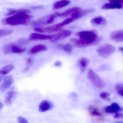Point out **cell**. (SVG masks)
I'll return each mask as SVG.
<instances>
[{"label":"cell","instance_id":"cell-16","mask_svg":"<svg viewBox=\"0 0 123 123\" xmlns=\"http://www.w3.org/2000/svg\"><path fill=\"white\" fill-rule=\"evenodd\" d=\"M123 6L120 3H107L103 4L102 6V8L104 10L108 9H121Z\"/></svg>","mask_w":123,"mask_h":123},{"label":"cell","instance_id":"cell-18","mask_svg":"<svg viewBox=\"0 0 123 123\" xmlns=\"http://www.w3.org/2000/svg\"><path fill=\"white\" fill-rule=\"evenodd\" d=\"M89 63V60L86 58H82L79 60L78 64L81 72L83 73L85 71Z\"/></svg>","mask_w":123,"mask_h":123},{"label":"cell","instance_id":"cell-5","mask_svg":"<svg viewBox=\"0 0 123 123\" xmlns=\"http://www.w3.org/2000/svg\"><path fill=\"white\" fill-rule=\"evenodd\" d=\"M71 31L70 30H62L57 34L52 35V38L51 41L53 42H58L68 37L71 35Z\"/></svg>","mask_w":123,"mask_h":123},{"label":"cell","instance_id":"cell-13","mask_svg":"<svg viewBox=\"0 0 123 123\" xmlns=\"http://www.w3.org/2000/svg\"><path fill=\"white\" fill-rule=\"evenodd\" d=\"M71 3L70 0H60L53 4V9L55 10L59 9L69 5Z\"/></svg>","mask_w":123,"mask_h":123},{"label":"cell","instance_id":"cell-32","mask_svg":"<svg viewBox=\"0 0 123 123\" xmlns=\"http://www.w3.org/2000/svg\"><path fill=\"white\" fill-rule=\"evenodd\" d=\"M28 42V40L24 39V38H22V39H19L18 41V43H19V44H26Z\"/></svg>","mask_w":123,"mask_h":123},{"label":"cell","instance_id":"cell-30","mask_svg":"<svg viewBox=\"0 0 123 123\" xmlns=\"http://www.w3.org/2000/svg\"><path fill=\"white\" fill-rule=\"evenodd\" d=\"M110 95V94L109 92H101L99 94L100 98L103 99L107 100L108 101H109V99H110L109 98Z\"/></svg>","mask_w":123,"mask_h":123},{"label":"cell","instance_id":"cell-25","mask_svg":"<svg viewBox=\"0 0 123 123\" xmlns=\"http://www.w3.org/2000/svg\"><path fill=\"white\" fill-rule=\"evenodd\" d=\"M116 92L120 96L123 97V84L118 83L115 86Z\"/></svg>","mask_w":123,"mask_h":123},{"label":"cell","instance_id":"cell-6","mask_svg":"<svg viewBox=\"0 0 123 123\" xmlns=\"http://www.w3.org/2000/svg\"><path fill=\"white\" fill-rule=\"evenodd\" d=\"M62 27H60L57 25V24L53 26L47 27L45 28H40V27H35L34 28V31L37 32H41V33H53L57 32L60 31Z\"/></svg>","mask_w":123,"mask_h":123},{"label":"cell","instance_id":"cell-20","mask_svg":"<svg viewBox=\"0 0 123 123\" xmlns=\"http://www.w3.org/2000/svg\"><path fill=\"white\" fill-rule=\"evenodd\" d=\"M14 68V66L12 64L6 65L2 67L0 70V74L2 75L8 74Z\"/></svg>","mask_w":123,"mask_h":123},{"label":"cell","instance_id":"cell-14","mask_svg":"<svg viewBox=\"0 0 123 123\" xmlns=\"http://www.w3.org/2000/svg\"><path fill=\"white\" fill-rule=\"evenodd\" d=\"M91 23L93 25H103L106 24L107 23V21L104 18L101 16L96 17L92 19L91 21Z\"/></svg>","mask_w":123,"mask_h":123},{"label":"cell","instance_id":"cell-10","mask_svg":"<svg viewBox=\"0 0 123 123\" xmlns=\"http://www.w3.org/2000/svg\"><path fill=\"white\" fill-rule=\"evenodd\" d=\"M110 37L111 40L116 42H123V30H117L110 33Z\"/></svg>","mask_w":123,"mask_h":123},{"label":"cell","instance_id":"cell-12","mask_svg":"<svg viewBox=\"0 0 123 123\" xmlns=\"http://www.w3.org/2000/svg\"><path fill=\"white\" fill-rule=\"evenodd\" d=\"M47 49V47L44 45L39 44L35 45L29 50V53L34 54L40 52H44Z\"/></svg>","mask_w":123,"mask_h":123},{"label":"cell","instance_id":"cell-4","mask_svg":"<svg viewBox=\"0 0 123 123\" xmlns=\"http://www.w3.org/2000/svg\"><path fill=\"white\" fill-rule=\"evenodd\" d=\"M116 49L115 47L110 44H105L99 47L97 50L99 56L104 58H107L112 55Z\"/></svg>","mask_w":123,"mask_h":123},{"label":"cell","instance_id":"cell-3","mask_svg":"<svg viewBox=\"0 0 123 123\" xmlns=\"http://www.w3.org/2000/svg\"><path fill=\"white\" fill-rule=\"evenodd\" d=\"M87 77L92 84L96 87L102 89L104 87V82L91 69H90L88 71Z\"/></svg>","mask_w":123,"mask_h":123},{"label":"cell","instance_id":"cell-23","mask_svg":"<svg viewBox=\"0 0 123 123\" xmlns=\"http://www.w3.org/2000/svg\"><path fill=\"white\" fill-rule=\"evenodd\" d=\"M12 53H21L25 52L26 49L25 48H22L19 46L15 44H12Z\"/></svg>","mask_w":123,"mask_h":123},{"label":"cell","instance_id":"cell-37","mask_svg":"<svg viewBox=\"0 0 123 123\" xmlns=\"http://www.w3.org/2000/svg\"><path fill=\"white\" fill-rule=\"evenodd\" d=\"M29 67H26V68H25L24 71L25 72L29 70Z\"/></svg>","mask_w":123,"mask_h":123},{"label":"cell","instance_id":"cell-9","mask_svg":"<svg viewBox=\"0 0 123 123\" xmlns=\"http://www.w3.org/2000/svg\"><path fill=\"white\" fill-rule=\"evenodd\" d=\"M13 82V78L12 76H6L4 77L3 81L0 86L1 92H5L11 86Z\"/></svg>","mask_w":123,"mask_h":123},{"label":"cell","instance_id":"cell-26","mask_svg":"<svg viewBox=\"0 0 123 123\" xmlns=\"http://www.w3.org/2000/svg\"><path fill=\"white\" fill-rule=\"evenodd\" d=\"M12 44L6 45L3 47V51L4 53L6 55L12 54Z\"/></svg>","mask_w":123,"mask_h":123},{"label":"cell","instance_id":"cell-22","mask_svg":"<svg viewBox=\"0 0 123 123\" xmlns=\"http://www.w3.org/2000/svg\"><path fill=\"white\" fill-rule=\"evenodd\" d=\"M21 12H25V13H31L30 11L25 9H10L8 10L6 16H9L11 14H15L18 13H21Z\"/></svg>","mask_w":123,"mask_h":123},{"label":"cell","instance_id":"cell-38","mask_svg":"<svg viewBox=\"0 0 123 123\" xmlns=\"http://www.w3.org/2000/svg\"><path fill=\"white\" fill-rule=\"evenodd\" d=\"M119 50L120 51L123 52V47H120L119 48Z\"/></svg>","mask_w":123,"mask_h":123},{"label":"cell","instance_id":"cell-19","mask_svg":"<svg viewBox=\"0 0 123 123\" xmlns=\"http://www.w3.org/2000/svg\"><path fill=\"white\" fill-rule=\"evenodd\" d=\"M70 40L72 44L77 47L79 48H84L87 47L86 45L79 39L71 38Z\"/></svg>","mask_w":123,"mask_h":123},{"label":"cell","instance_id":"cell-27","mask_svg":"<svg viewBox=\"0 0 123 123\" xmlns=\"http://www.w3.org/2000/svg\"><path fill=\"white\" fill-rule=\"evenodd\" d=\"M13 32L11 30L1 29L0 30V37L10 35Z\"/></svg>","mask_w":123,"mask_h":123},{"label":"cell","instance_id":"cell-31","mask_svg":"<svg viewBox=\"0 0 123 123\" xmlns=\"http://www.w3.org/2000/svg\"><path fill=\"white\" fill-rule=\"evenodd\" d=\"M18 121L19 123H29L26 119L22 117H18Z\"/></svg>","mask_w":123,"mask_h":123},{"label":"cell","instance_id":"cell-28","mask_svg":"<svg viewBox=\"0 0 123 123\" xmlns=\"http://www.w3.org/2000/svg\"><path fill=\"white\" fill-rule=\"evenodd\" d=\"M74 19L72 18H68L66 20H64L61 23L59 24H57V25L60 27H63V26L66 25L68 24L69 23L73 22L74 21Z\"/></svg>","mask_w":123,"mask_h":123},{"label":"cell","instance_id":"cell-29","mask_svg":"<svg viewBox=\"0 0 123 123\" xmlns=\"http://www.w3.org/2000/svg\"><path fill=\"white\" fill-rule=\"evenodd\" d=\"M64 50L68 53H70L72 52L73 50V48L71 44L67 43L64 46Z\"/></svg>","mask_w":123,"mask_h":123},{"label":"cell","instance_id":"cell-1","mask_svg":"<svg viewBox=\"0 0 123 123\" xmlns=\"http://www.w3.org/2000/svg\"><path fill=\"white\" fill-rule=\"evenodd\" d=\"M32 16L29 13L21 12L15 14L8 18H4L2 20V22L5 25L16 26L25 24L32 18Z\"/></svg>","mask_w":123,"mask_h":123},{"label":"cell","instance_id":"cell-8","mask_svg":"<svg viewBox=\"0 0 123 123\" xmlns=\"http://www.w3.org/2000/svg\"><path fill=\"white\" fill-rule=\"evenodd\" d=\"M52 38V35H48L38 33H32L29 37V41H37L40 40H51Z\"/></svg>","mask_w":123,"mask_h":123},{"label":"cell","instance_id":"cell-39","mask_svg":"<svg viewBox=\"0 0 123 123\" xmlns=\"http://www.w3.org/2000/svg\"><path fill=\"white\" fill-rule=\"evenodd\" d=\"M115 123H123V121H119V122H116Z\"/></svg>","mask_w":123,"mask_h":123},{"label":"cell","instance_id":"cell-33","mask_svg":"<svg viewBox=\"0 0 123 123\" xmlns=\"http://www.w3.org/2000/svg\"><path fill=\"white\" fill-rule=\"evenodd\" d=\"M114 118L116 119H123V113H116L114 117Z\"/></svg>","mask_w":123,"mask_h":123},{"label":"cell","instance_id":"cell-11","mask_svg":"<svg viewBox=\"0 0 123 123\" xmlns=\"http://www.w3.org/2000/svg\"><path fill=\"white\" fill-rule=\"evenodd\" d=\"M52 104L48 100L42 101L39 105V112H43L51 110L53 108Z\"/></svg>","mask_w":123,"mask_h":123},{"label":"cell","instance_id":"cell-24","mask_svg":"<svg viewBox=\"0 0 123 123\" xmlns=\"http://www.w3.org/2000/svg\"><path fill=\"white\" fill-rule=\"evenodd\" d=\"M94 12V9L92 8L87 9H84V10L82 9L78 14V19L84 16L89 14L92 13Z\"/></svg>","mask_w":123,"mask_h":123},{"label":"cell","instance_id":"cell-17","mask_svg":"<svg viewBox=\"0 0 123 123\" xmlns=\"http://www.w3.org/2000/svg\"><path fill=\"white\" fill-rule=\"evenodd\" d=\"M120 110L119 105L116 103H113L111 105L106 107L105 108V111L108 113L117 112Z\"/></svg>","mask_w":123,"mask_h":123},{"label":"cell","instance_id":"cell-35","mask_svg":"<svg viewBox=\"0 0 123 123\" xmlns=\"http://www.w3.org/2000/svg\"><path fill=\"white\" fill-rule=\"evenodd\" d=\"M110 2L112 3H123V0H110Z\"/></svg>","mask_w":123,"mask_h":123},{"label":"cell","instance_id":"cell-36","mask_svg":"<svg viewBox=\"0 0 123 123\" xmlns=\"http://www.w3.org/2000/svg\"><path fill=\"white\" fill-rule=\"evenodd\" d=\"M32 61V58L31 57H29L27 60V63L28 64H30Z\"/></svg>","mask_w":123,"mask_h":123},{"label":"cell","instance_id":"cell-7","mask_svg":"<svg viewBox=\"0 0 123 123\" xmlns=\"http://www.w3.org/2000/svg\"><path fill=\"white\" fill-rule=\"evenodd\" d=\"M82 9L80 7H74L69 9L61 13H56L55 14L56 16L65 17L68 16H72L73 14L80 11Z\"/></svg>","mask_w":123,"mask_h":123},{"label":"cell","instance_id":"cell-21","mask_svg":"<svg viewBox=\"0 0 123 123\" xmlns=\"http://www.w3.org/2000/svg\"><path fill=\"white\" fill-rule=\"evenodd\" d=\"M88 111L91 116H99L102 115L100 111L94 105H91L89 106Z\"/></svg>","mask_w":123,"mask_h":123},{"label":"cell","instance_id":"cell-15","mask_svg":"<svg viewBox=\"0 0 123 123\" xmlns=\"http://www.w3.org/2000/svg\"><path fill=\"white\" fill-rule=\"evenodd\" d=\"M16 92L13 90L8 91L6 94L5 97V103L7 106H9L12 103V100L16 95Z\"/></svg>","mask_w":123,"mask_h":123},{"label":"cell","instance_id":"cell-2","mask_svg":"<svg viewBox=\"0 0 123 123\" xmlns=\"http://www.w3.org/2000/svg\"><path fill=\"white\" fill-rule=\"evenodd\" d=\"M77 35L87 47L96 44L101 40V38L97 36V32L94 31H82L78 32Z\"/></svg>","mask_w":123,"mask_h":123},{"label":"cell","instance_id":"cell-34","mask_svg":"<svg viewBox=\"0 0 123 123\" xmlns=\"http://www.w3.org/2000/svg\"><path fill=\"white\" fill-rule=\"evenodd\" d=\"M62 63L61 61H58L54 63V65L56 67H60L62 66Z\"/></svg>","mask_w":123,"mask_h":123}]
</instances>
